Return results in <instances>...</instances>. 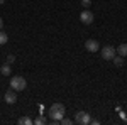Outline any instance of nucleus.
Here are the masks:
<instances>
[{"label":"nucleus","mask_w":127,"mask_h":125,"mask_svg":"<svg viewBox=\"0 0 127 125\" xmlns=\"http://www.w3.org/2000/svg\"><path fill=\"white\" fill-rule=\"evenodd\" d=\"M64 105L63 103H54L49 106V117H51V124H59V120L64 117Z\"/></svg>","instance_id":"nucleus-1"},{"label":"nucleus","mask_w":127,"mask_h":125,"mask_svg":"<svg viewBox=\"0 0 127 125\" xmlns=\"http://www.w3.org/2000/svg\"><path fill=\"white\" fill-rule=\"evenodd\" d=\"M10 86H12L14 91H24L26 86H27V81H26L22 76H14L12 79H10Z\"/></svg>","instance_id":"nucleus-2"},{"label":"nucleus","mask_w":127,"mask_h":125,"mask_svg":"<svg viewBox=\"0 0 127 125\" xmlns=\"http://www.w3.org/2000/svg\"><path fill=\"white\" fill-rule=\"evenodd\" d=\"M90 122H92V117H90V113H87V112H76V115H75V124L88 125Z\"/></svg>","instance_id":"nucleus-3"},{"label":"nucleus","mask_w":127,"mask_h":125,"mask_svg":"<svg viewBox=\"0 0 127 125\" xmlns=\"http://www.w3.org/2000/svg\"><path fill=\"white\" fill-rule=\"evenodd\" d=\"M95 19V15H93V12L92 10H83L81 14H80V20H81V24H85V25H90L92 22Z\"/></svg>","instance_id":"nucleus-4"},{"label":"nucleus","mask_w":127,"mask_h":125,"mask_svg":"<svg viewBox=\"0 0 127 125\" xmlns=\"http://www.w3.org/2000/svg\"><path fill=\"white\" fill-rule=\"evenodd\" d=\"M115 54H117V51L112 46H103L102 48V59H114Z\"/></svg>","instance_id":"nucleus-5"},{"label":"nucleus","mask_w":127,"mask_h":125,"mask_svg":"<svg viewBox=\"0 0 127 125\" xmlns=\"http://www.w3.org/2000/svg\"><path fill=\"white\" fill-rule=\"evenodd\" d=\"M85 49H87L88 52H97L98 49H100V44L95 39H88L87 42H85Z\"/></svg>","instance_id":"nucleus-6"},{"label":"nucleus","mask_w":127,"mask_h":125,"mask_svg":"<svg viewBox=\"0 0 127 125\" xmlns=\"http://www.w3.org/2000/svg\"><path fill=\"white\" fill-rule=\"evenodd\" d=\"M3 100H5L9 105H14V103L17 101V95H15V91H14V90H9V91L5 93V96H3Z\"/></svg>","instance_id":"nucleus-7"},{"label":"nucleus","mask_w":127,"mask_h":125,"mask_svg":"<svg viewBox=\"0 0 127 125\" xmlns=\"http://www.w3.org/2000/svg\"><path fill=\"white\" fill-rule=\"evenodd\" d=\"M115 51H117V54H119V56L126 58V56H127V44H120V46H119V48L115 49Z\"/></svg>","instance_id":"nucleus-8"},{"label":"nucleus","mask_w":127,"mask_h":125,"mask_svg":"<svg viewBox=\"0 0 127 125\" xmlns=\"http://www.w3.org/2000/svg\"><path fill=\"white\" fill-rule=\"evenodd\" d=\"M0 73H2L3 76H9L10 73H12V71H10V64H7V63H5L3 66H0Z\"/></svg>","instance_id":"nucleus-9"},{"label":"nucleus","mask_w":127,"mask_h":125,"mask_svg":"<svg viewBox=\"0 0 127 125\" xmlns=\"http://www.w3.org/2000/svg\"><path fill=\"white\" fill-rule=\"evenodd\" d=\"M112 61H114V64H115V66H122V64H124V58H122V56H117V54L114 56Z\"/></svg>","instance_id":"nucleus-10"},{"label":"nucleus","mask_w":127,"mask_h":125,"mask_svg":"<svg viewBox=\"0 0 127 125\" xmlns=\"http://www.w3.org/2000/svg\"><path fill=\"white\" fill-rule=\"evenodd\" d=\"M7 41H9V36H7L5 32H2V30H0V46L7 44Z\"/></svg>","instance_id":"nucleus-11"},{"label":"nucleus","mask_w":127,"mask_h":125,"mask_svg":"<svg viewBox=\"0 0 127 125\" xmlns=\"http://www.w3.org/2000/svg\"><path fill=\"white\" fill-rule=\"evenodd\" d=\"M19 124L20 125H31V124H34V122L31 120L29 117H22V118H19Z\"/></svg>","instance_id":"nucleus-12"},{"label":"nucleus","mask_w":127,"mask_h":125,"mask_svg":"<svg viewBox=\"0 0 127 125\" xmlns=\"http://www.w3.org/2000/svg\"><path fill=\"white\" fill-rule=\"evenodd\" d=\"M46 122H48V120H46V118H44L42 115H41V117H37V118L34 120V124H36V125H44Z\"/></svg>","instance_id":"nucleus-13"},{"label":"nucleus","mask_w":127,"mask_h":125,"mask_svg":"<svg viewBox=\"0 0 127 125\" xmlns=\"http://www.w3.org/2000/svg\"><path fill=\"white\" fill-rule=\"evenodd\" d=\"M59 124H63V125H71V124H73V120H69V118H64V117H63V118L59 120Z\"/></svg>","instance_id":"nucleus-14"},{"label":"nucleus","mask_w":127,"mask_h":125,"mask_svg":"<svg viewBox=\"0 0 127 125\" xmlns=\"http://www.w3.org/2000/svg\"><path fill=\"white\" fill-rule=\"evenodd\" d=\"M90 5H92V0H81V7L83 9H88Z\"/></svg>","instance_id":"nucleus-15"},{"label":"nucleus","mask_w":127,"mask_h":125,"mask_svg":"<svg viewBox=\"0 0 127 125\" xmlns=\"http://www.w3.org/2000/svg\"><path fill=\"white\" fill-rule=\"evenodd\" d=\"M14 61H15V56L14 54H9L7 56V64H14Z\"/></svg>","instance_id":"nucleus-16"},{"label":"nucleus","mask_w":127,"mask_h":125,"mask_svg":"<svg viewBox=\"0 0 127 125\" xmlns=\"http://www.w3.org/2000/svg\"><path fill=\"white\" fill-rule=\"evenodd\" d=\"M2 27H3V20H2V17H0V30H2Z\"/></svg>","instance_id":"nucleus-17"},{"label":"nucleus","mask_w":127,"mask_h":125,"mask_svg":"<svg viewBox=\"0 0 127 125\" xmlns=\"http://www.w3.org/2000/svg\"><path fill=\"white\" fill-rule=\"evenodd\" d=\"M3 2H5V0H0V5H3Z\"/></svg>","instance_id":"nucleus-18"}]
</instances>
